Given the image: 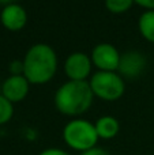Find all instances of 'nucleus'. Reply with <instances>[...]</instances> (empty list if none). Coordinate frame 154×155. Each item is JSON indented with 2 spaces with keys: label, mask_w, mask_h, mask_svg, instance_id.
I'll list each match as a JSON object with an SVG mask.
<instances>
[{
  "label": "nucleus",
  "mask_w": 154,
  "mask_h": 155,
  "mask_svg": "<svg viewBox=\"0 0 154 155\" xmlns=\"http://www.w3.org/2000/svg\"><path fill=\"white\" fill-rule=\"evenodd\" d=\"M98 135L93 123L83 118H74L63 128V140L70 148L85 153L97 147Z\"/></svg>",
  "instance_id": "3"
},
{
  "label": "nucleus",
  "mask_w": 154,
  "mask_h": 155,
  "mask_svg": "<svg viewBox=\"0 0 154 155\" xmlns=\"http://www.w3.org/2000/svg\"><path fill=\"white\" fill-rule=\"evenodd\" d=\"M120 52L112 44L102 42L94 46L92 52V63L98 71H108V72H117L120 64Z\"/></svg>",
  "instance_id": "5"
},
{
  "label": "nucleus",
  "mask_w": 154,
  "mask_h": 155,
  "mask_svg": "<svg viewBox=\"0 0 154 155\" xmlns=\"http://www.w3.org/2000/svg\"><path fill=\"white\" fill-rule=\"evenodd\" d=\"M30 83L23 75H10L2 84V95H4L11 104L21 102L29 94Z\"/></svg>",
  "instance_id": "7"
},
{
  "label": "nucleus",
  "mask_w": 154,
  "mask_h": 155,
  "mask_svg": "<svg viewBox=\"0 0 154 155\" xmlns=\"http://www.w3.org/2000/svg\"><path fill=\"white\" fill-rule=\"evenodd\" d=\"M138 29L145 40L154 44V11H145L139 16Z\"/></svg>",
  "instance_id": "11"
},
{
  "label": "nucleus",
  "mask_w": 154,
  "mask_h": 155,
  "mask_svg": "<svg viewBox=\"0 0 154 155\" xmlns=\"http://www.w3.org/2000/svg\"><path fill=\"white\" fill-rule=\"evenodd\" d=\"M14 116V106L4 95L0 93V125L8 123Z\"/></svg>",
  "instance_id": "13"
},
{
  "label": "nucleus",
  "mask_w": 154,
  "mask_h": 155,
  "mask_svg": "<svg viewBox=\"0 0 154 155\" xmlns=\"http://www.w3.org/2000/svg\"><path fill=\"white\" fill-rule=\"evenodd\" d=\"M81 155H111V154H109L106 150H104V148L94 147V148H92V150H89V151L82 153Z\"/></svg>",
  "instance_id": "16"
},
{
  "label": "nucleus",
  "mask_w": 154,
  "mask_h": 155,
  "mask_svg": "<svg viewBox=\"0 0 154 155\" xmlns=\"http://www.w3.org/2000/svg\"><path fill=\"white\" fill-rule=\"evenodd\" d=\"M134 3L146 8V11H154V0H134Z\"/></svg>",
  "instance_id": "15"
},
{
  "label": "nucleus",
  "mask_w": 154,
  "mask_h": 155,
  "mask_svg": "<svg viewBox=\"0 0 154 155\" xmlns=\"http://www.w3.org/2000/svg\"><path fill=\"white\" fill-rule=\"evenodd\" d=\"M134 4V0H105V7L112 14L127 12Z\"/></svg>",
  "instance_id": "12"
},
{
  "label": "nucleus",
  "mask_w": 154,
  "mask_h": 155,
  "mask_svg": "<svg viewBox=\"0 0 154 155\" xmlns=\"http://www.w3.org/2000/svg\"><path fill=\"white\" fill-rule=\"evenodd\" d=\"M0 22L10 31H19L26 26L27 12L22 5L16 4V3H11L8 5H4V8L2 10Z\"/></svg>",
  "instance_id": "8"
},
{
  "label": "nucleus",
  "mask_w": 154,
  "mask_h": 155,
  "mask_svg": "<svg viewBox=\"0 0 154 155\" xmlns=\"http://www.w3.org/2000/svg\"><path fill=\"white\" fill-rule=\"evenodd\" d=\"M94 127L98 137L104 140L113 139L120 131V123L113 116H101L94 123Z\"/></svg>",
  "instance_id": "10"
},
{
  "label": "nucleus",
  "mask_w": 154,
  "mask_h": 155,
  "mask_svg": "<svg viewBox=\"0 0 154 155\" xmlns=\"http://www.w3.org/2000/svg\"><path fill=\"white\" fill-rule=\"evenodd\" d=\"M92 59L83 52H74L65 59L64 72L70 80H87L92 72Z\"/></svg>",
  "instance_id": "6"
},
{
  "label": "nucleus",
  "mask_w": 154,
  "mask_h": 155,
  "mask_svg": "<svg viewBox=\"0 0 154 155\" xmlns=\"http://www.w3.org/2000/svg\"><path fill=\"white\" fill-rule=\"evenodd\" d=\"M94 97L104 101H117L123 97L126 90L124 80L117 72L97 71L90 76L89 80Z\"/></svg>",
  "instance_id": "4"
},
{
  "label": "nucleus",
  "mask_w": 154,
  "mask_h": 155,
  "mask_svg": "<svg viewBox=\"0 0 154 155\" xmlns=\"http://www.w3.org/2000/svg\"><path fill=\"white\" fill-rule=\"evenodd\" d=\"M11 3H14V0H0V4H3V5H8Z\"/></svg>",
  "instance_id": "17"
},
{
  "label": "nucleus",
  "mask_w": 154,
  "mask_h": 155,
  "mask_svg": "<svg viewBox=\"0 0 154 155\" xmlns=\"http://www.w3.org/2000/svg\"><path fill=\"white\" fill-rule=\"evenodd\" d=\"M38 155H71V154L67 153L65 150H62V148H46V150L41 151Z\"/></svg>",
  "instance_id": "14"
},
{
  "label": "nucleus",
  "mask_w": 154,
  "mask_h": 155,
  "mask_svg": "<svg viewBox=\"0 0 154 155\" xmlns=\"http://www.w3.org/2000/svg\"><path fill=\"white\" fill-rule=\"evenodd\" d=\"M145 65H146V59L143 54H141L136 51L126 52L120 57L117 74L126 78H136L145 70Z\"/></svg>",
  "instance_id": "9"
},
{
  "label": "nucleus",
  "mask_w": 154,
  "mask_h": 155,
  "mask_svg": "<svg viewBox=\"0 0 154 155\" xmlns=\"http://www.w3.org/2000/svg\"><path fill=\"white\" fill-rule=\"evenodd\" d=\"M23 76L30 84H45L57 71V56L52 46L35 44L26 52L23 59Z\"/></svg>",
  "instance_id": "1"
},
{
  "label": "nucleus",
  "mask_w": 154,
  "mask_h": 155,
  "mask_svg": "<svg viewBox=\"0 0 154 155\" xmlns=\"http://www.w3.org/2000/svg\"><path fill=\"white\" fill-rule=\"evenodd\" d=\"M93 94L89 80H68L55 93V106L62 114L81 116L90 109Z\"/></svg>",
  "instance_id": "2"
}]
</instances>
